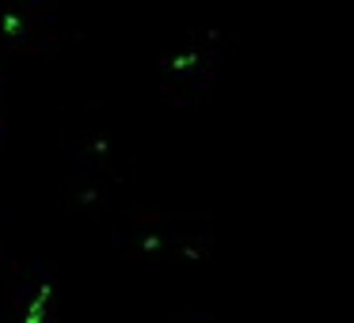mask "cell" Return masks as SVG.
I'll return each mask as SVG.
<instances>
[{"label": "cell", "mask_w": 354, "mask_h": 323, "mask_svg": "<svg viewBox=\"0 0 354 323\" xmlns=\"http://www.w3.org/2000/svg\"><path fill=\"white\" fill-rule=\"evenodd\" d=\"M65 194L69 206L80 209L92 221L111 224L122 213V171H118L115 148L100 130H80L69 145V175H65Z\"/></svg>", "instance_id": "1"}, {"label": "cell", "mask_w": 354, "mask_h": 323, "mask_svg": "<svg viewBox=\"0 0 354 323\" xmlns=\"http://www.w3.org/2000/svg\"><path fill=\"white\" fill-rule=\"evenodd\" d=\"M107 244L126 262H156L164 255L202 262L209 255V232L183 228L160 209H122L107 224Z\"/></svg>", "instance_id": "2"}, {"label": "cell", "mask_w": 354, "mask_h": 323, "mask_svg": "<svg viewBox=\"0 0 354 323\" xmlns=\"http://www.w3.org/2000/svg\"><path fill=\"white\" fill-rule=\"evenodd\" d=\"M217 77H221V35L214 27H194L156 57L160 99L179 110L206 103L217 92Z\"/></svg>", "instance_id": "3"}, {"label": "cell", "mask_w": 354, "mask_h": 323, "mask_svg": "<svg viewBox=\"0 0 354 323\" xmlns=\"http://www.w3.org/2000/svg\"><path fill=\"white\" fill-rule=\"evenodd\" d=\"M0 323H57V282L46 262L35 259L8 262Z\"/></svg>", "instance_id": "4"}, {"label": "cell", "mask_w": 354, "mask_h": 323, "mask_svg": "<svg viewBox=\"0 0 354 323\" xmlns=\"http://www.w3.org/2000/svg\"><path fill=\"white\" fill-rule=\"evenodd\" d=\"M0 35H4L8 46L35 54V50L54 46L62 39V27L42 4H16V8H8L0 16Z\"/></svg>", "instance_id": "5"}, {"label": "cell", "mask_w": 354, "mask_h": 323, "mask_svg": "<svg viewBox=\"0 0 354 323\" xmlns=\"http://www.w3.org/2000/svg\"><path fill=\"white\" fill-rule=\"evenodd\" d=\"M164 323H217V315L206 308H179V312L164 315Z\"/></svg>", "instance_id": "6"}, {"label": "cell", "mask_w": 354, "mask_h": 323, "mask_svg": "<svg viewBox=\"0 0 354 323\" xmlns=\"http://www.w3.org/2000/svg\"><path fill=\"white\" fill-rule=\"evenodd\" d=\"M8 141V118H4V99H0V148Z\"/></svg>", "instance_id": "7"}]
</instances>
